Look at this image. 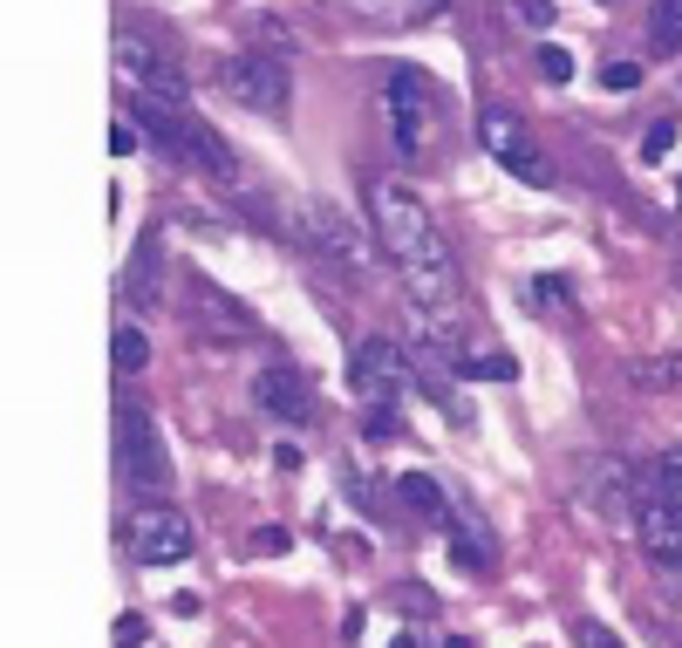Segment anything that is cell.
I'll return each mask as SVG.
<instances>
[{"instance_id": "484cf974", "label": "cell", "mask_w": 682, "mask_h": 648, "mask_svg": "<svg viewBox=\"0 0 682 648\" xmlns=\"http://www.w3.org/2000/svg\"><path fill=\"white\" fill-rule=\"evenodd\" d=\"M682 382V362H642L635 369V389H676Z\"/></svg>"}, {"instance_id": "8fae6325", "label": "cell", "mask_w": 682, "mask_h": 648, "mask_svg": "<svg viewBox=\"0 0 682 648\" xmlns=\"http://www.w3.org/2000/svg\"><path fill=\"white\" fill-rule=\"evenodd\" d=\"M253 403H260L273 423H314V382L294 369V362H273L253 376Z\"/></svg>"}, {"instance_id": "9c48e42d", "label": "cell", "mask_w": 682, "mask_h": 648, "mask_svg": "<svg viewBox=\"0 0 682 648\" xmlns=\"http://www.w3.org/2000/svg\"><path fill=\"white\" fill-rule=\"evenodd\" d=\"M444 533H451V560L464 573H492L498 567V533H492V519L478 512V498L464 492V485H451V519H444Z\"/></svg>"}, {"instance_id": "7c38bea8", "label": "cell", "mask_w": 682, "mask_h": 648, "mask_svg": "<svg viewBox=\"0 0 682 648\" xmlns=\"http://www.w3.org/2000/svg\"><path fill=\"white\" fill-rule=\"evenodd\" d=\"M116 69H130V82L144 89V96H164V103H185V69L178 62H164L151 41H137V35H116Z\"/></svg>"}, {"instance_id": "ac0fdd59", "label": "cell", "mask_w": 682, "mask_h": 648, "mask_svg": "<svg viewBox=\"0 0 682 648\" xmlns=\"http://www.w3.org/2000/svg\"><path fill=\"white\" fill-rule=\"evenodd\" d=\"M110 355H116V376H137V369L151 362V342H144V328H130V321H123V328L110 335Z\"/></svg>"}, {"instance_id": "7402d4cb", "label": "cell", "mask_w": 682, "mask_h": 648, "mask_svg": "<svg viewBox=\"0 0 682 648\" xmlns=\"http://www.w3.org/2000/svg\"><path fill=\"white\" fill-rule=\"evenodd\" d=\"M669 151H676V116H662V123H648V137H642V164H662Z\"/></svg>"}, {"instance_id": "ffe728a7", "label": "cell", "mask_w": 682, "mask_h": 648, "mask_svg": "<svg viewBox=\"0 0 682 648\" xmlns=\"http://www.w3.org/2000/svg\"><path fill=\"white\" fill-rule=\"evenodd\" d=\"M457 376H471V382H512L519 376V362H512V355H464V362H457Z\"/></svg>"}, {"instance_id": "4fadbf2b", "label": "cell", "mask_w": 682, "mask_h": 648, "mask_svg": "<svg viewBox=\"0 0 682 648\" xmlns=\"http://www.w3.org/2000/svg\"><path fill=\"white\" fill-rule=\"evenodd\" d=\"M478 144H485V157H498L505 171H512L519 157H532L526 123H519V110H505V103H492V110H478Z\"/></svg>"}, {"instance_id": "f35d334b", "label": "cell", "mask_w": 682, "mask_h": 648, "mask_svg": "<svg viewBox=\"0 0 682 648\" xmlns=\"http://www.w3.org/2000/svg\"><path fill=\"white\" fill-rule=\"evenodd\" d=\"M676 212H682V178H676Z\"/></svg>"}, {"instance_id": "603a6c76", "label": "cell", "mask_w": 682, "mask_h": 648, "mask_svg": "<svg viewBox=\"0 0 682 648\" xmlns=\"http://www.w3.org/2000/svg\"><path fill=\"white\" fill-rule=\"evenodd\" d=\"M601 89H607V96H628V89H642V62H601Z\"/></svg>"}, {"instance_id": "f1b7e54d", "label": "cell", "mask_w": 682, "mask_h": 648, "mask_svg": "<svg viewBox=\"0 0 682 648\" xmlns=\"http://www.w3.org/2000/svg\"><path fill=\"white\" fill-rule=\"evenodd\" d=\"M137 144H144V130L116 116V123H110V157H130V151H137Z\"/></svg>"}, {"instance_id": "44dd1931", "label": "cell", "mask_w": 682, "mask_h": 648, "mask_svg": "<svg viewBox=\"0 0 682 648\" xmlns=\"http://www.w3.org/2000/svg\"><path fill=\"white\" fill-rule=\"evenodd\" d=\"M526 294H532V307H560V314L573 307V287L560 280V273H539V280H532Z\"/></svg>"}, {"instance_id": "5b68a950", "label": "cell", "mask_w": 682, "mask_h": 648, "mask_svg": "<svg viewBox=\"0 0 682 648\" xmlns=\"http://www.w3.org/2000/svg\"><path fill=\"white\" fill-rule=\"evenodd\" d=\"M116 464H123V485L144 498L171 485V458H164V437L144 403H116Z\"/></svg>"}, {"instance_id": "277c9868", "label": "cell", "mask_w": 682, "mask_h": 648, "mask_svg": "<svg viewBox=\"0 0 682 648\" xmlns=\"http://www.w3.org/2000/svg\"><path fill=\"white\" fill-rule=\"evenodd\" d=\"M219 82H226L232 103L253 110V116H280L294 103V76H287V55L280 48H239V55H226Z\"/></svg>"}, {"instance_id": "d6a6232c", "label": "cell", "mask_w": 682, "mask_h": 648, "mask_svg": "<svg viewBox=\"0 0 682 648\" xmlns=\"http://www.w3.org/2000/svg\"><path fill=\"white\" fill-rule=\"evenodd\" d=\"M335 7H348V14H362V21H382L396 0H335Z\"/></svg>"}, {"instance_id": "9a60e30c", "label": "cell", "mask_w": 682, "mask_h": 648, "mask_svg": "<svg viewBox=\"0 0 682 648\" xmlns=\"http://www.w3.org/2000/svg\"><path fill=\"white\" fill-rule=\"evenodd\" d=\"M185 294L198 301V314L212 321V335H246V328H253V314H246L239 301H226V294H219L205 273H185Z\"/></svg>"}, {"instance_id": "30bf717a", "label": "cell", "mask_w": 682, "mask_h": 648, "mask_svg": "<svg viewBox=\"0 0 682 648\" xmlns=\"http://www.w3.org/2000/svg\"><path fill=\"white\" fill-rule=\"evenodd\" d=\"M635 533H642V553L655 560V567H682V505L676 498H662V492H648L635 498Z\"/></svg>"}, {"instance_id": "e0dca14e", "label": "cell", "mask_w": 682, "mask_h": 648, "mask_svg": "<svg viewBox=\"0 0 682 648\" xmlns=\"http://www.w3.org/2000/svg\"><path fill=\"white\" fill-rule=\"evenodd\" d=\"M642 485H648V492H662V498H676V505H682V444H669L662 458H648V464H642Z\"/></svg>"}, {"instance_id": "e575fe53", "label": "cell", "mask_w": 682, "mask_h": 648, "mask_svg": "<svg viewBox=\"0 0 682 648\" xmlns=\"http://www.w3.org/2000/svg\"><path fill=\"white\" fill-rule=\"evenodd\" d=\"M198 608H205V594H171V614H185V621H191Z\"/></svg>"}, {"instance_id": "8992f818", "label": "cell", "mask_w": 682, "mask_h": 648, "mask_svg": "<svg viewBox=\"0 0 682 648\" xmlns=\"http://www.w3.org/2000/svg\"><path fill=\"white\" fill-rule=\"evenodd\" d=\"M123 546H130L137 567H178V560L198 553V546H191V519L178 512V505H164V498L130 505V519H123Z\"/></svg>"}, {"instance_id": "d4e9b609", "label": "cell", "mask_w": 682, "mask_h": 648, "mask_svg": "<svg viewBox=\"0 0 682 648\" xmlns=\"http://www.w3.org/2000/svg\"><path fill=\"white\" fill-rule=\"evenodd\" d=\"M110 642H116V648H144V642H151V621H144V614H116Z\"/></svg>"}, {"instance_id": "d6986e66", "label": "cell", "mask_w": 682, "mask_h": 648, "mask_svg": "<svg viewBox=\"0 0 682 648\" xmlns=\"http://www.w3.org/2000/svg\"><path fill=\"white\" fill-rule=\"evenodd\" d=\"M648 41L655 48H682V0H655L648 7Z\"/></svg>"}, {"instance_id": "4316f807", "label": "cell", "mask_w": 682, "mask_h": 648, "mask_svg": "<svg viewBox=\"0 0 682 648\" xmlns=\"http://www.w3.org/2000/svg\"><path fill=\"white\" fill-rule=\"evenodd\" d=\"M539 76H546V82H573V55L560 48V41H546V48H539Z\"/></svg>"}, {"instance_id": "6da1fadb", "label": "cell", "mask_w": 682, "mask_h": 648, "mask_svg": "<svg viewBox=\"0 0 682 648\" xmlns=\"http://www.w3.org/2000/svg\"><path fill=\"white\" fill-rule=\"evenodd\" d=\"M369 226H376L382 253L396 260L403 280H417V273H457L451 246H444V232H437V219H430V205H423L410 185L369 178Z\"/></svg>"}, {"instance_id": "f546056e", "label": "cell", "mask_w": 682, "mask_h": 648, "mask_svg": "<svg viewBox=\"0 0 682 648\" xmlns=\"http://www.w3.org/2000/svg\"><path fill=\"white\" fill-rule=\"evenodd\" d=\"M389 601H396L403 614H430V608H437V601H430V587H417V580H410V587H396Z\"/></svg>"}, {"instance_id": "7a4b0ae2", "label": "cell", "mask_w": 682, "mask_h": 648, "mask_svg": "<svg viewBox=\"0 0 682 648\" xmlns=\"http://www.w3.org/2000/svg\"><path fill=\"white\" fill-rule=\"evenodd\" d=\"M130 123L151 137L164 157H178V164H198V171H212V178H239V157L185 110V103H164V96H130Z\"/></svg>"}, {"instance_id": "8d00e7d4", "label": "cell", "mask_w": 682, "mask_h": 648, "mask_svg": "<svg viewBox=\"0 0 682 648\" xmlns=\"http://www.w3.org/2000/svg\"><path fill=\"white\" fill-rule=\"evenodd\" d=\"M437 7H444V0H417V14H437Z\"/></svg>"}, {"instance_id": "836d02e7", "label": "cell", "mask_w": 682, "mask_h": 648, "mask_svg": "<svg viewBox=\"0 0 682 648\" xmlns=\"http://www.w3.org/2000/svg\"><path fill=\"white\" fill-rule=\"evenodd\" d=\"M273 464L280 471H301V444H273Z\"/></svg>"}, {"instance_id": "ba28073f", "label": "cell", "mask_w": 682, "mask_h": 648, "mask_svg": "<svg viewBox=\"0 0 682 648\" xmlns=\"http://www.w3.org/2000/svg\"><path fill=\"white\" fill-rule=\"evenodd\" d=\"M294 232H301L321 260H341V267H362V253H369V246H362V219H348L328 198H307L301 212H294Z\"/></svg>"}, {"instance_id": "3957f363", "label": "cell", "mask_w": 682, "mask_h": 648, "mask_svg": "<svg viewBox=\"0 0 682 648\" xmlns=\"http://www.w3.org/2000/svg\"><path fill=\"white\" fill-rule=\"evenodd\" d=\"M348 382H355V396L369 410H403L417 396V362H410V348H396L389 335H369L348 355Z\"/></svg>"}, {"instance_id": "4dcf8cb0", "label": "cell", "mask_w": 682, "mask_h": 648, "mask_svg": "<svg viewBox=\"0 0 682 648\" xmlns=\"http://www.w3.org/2000/svg\"><path fill=\"white\" fill-rule=\"evenodd\" d=\"M512 14H519L526 28H553V0H512Z\"/></svg>"}, {"instance_id": "52a82bcc", "label": "cell", "mask_w": 682, "mask_h": 648, "mask_svg": "<svg viewBox=\"0 0 682 648\" xmlns=\"http://www.w3.org/2000/svg\"><path fill=\"white\" fill-rule=\"evenodd\" d=\"M382 103H389V130H396V151L403 157H423L430 151V116H437V89L423 82V69H396L389 89H382Z\"/></svg>"}, {"instance_id": "83f0119b", "label": "cell", "mask_w": 682, "mask_h": 648, "mask_svg": "<svg viewBox=\"0 0 682 648\" xmlns=\"http://www.w3.org/2000/svg\"><path fill=\"white\" fill-rule=\"evenodd\" d=\"M573 642H580V648H628L607 621H573Z\"/></svg>"}, {"instance_id": "2e32d148", "label": "cell", "mask_w": 682, "mask_h": 648, "mask_svg": "<svg viewBox=\"0 0 682 648\" xmlns=\"http://www.w3.org/2000/svg\"><path fill=\"white\" fill-rule=\"evenodd\" d=\"M123 287H130V301H137V307L164 301V287H157V239L137 246V260H130V273H123Z\"/></svg>"}, {"instance_id": "74e56055", "label": "cell", "mask_w": 682, "mask_h": 648, "mask_svg": "<svg viewBox=\"0 0 682 648\" xmlns=\"http://www.w3.org/2000/svg\"><path fill=\"white\" fill-rule=\"evenodd\" d=\"M389 648H417V642H410V635H389Z\"/></svg>"}, {"instance_id": "1f68e13d", "label": "cell", "mask_w": 682, "mask_h": 648, "mask_svg": "<svg viewBox=\"0 0 682 648\" xmlns=\"http://www.w3.org/2000/svg\"><path fill=\"white\" fill-rule=\"evenodd\" d=\"M253 553H260V560L287 553V533H280V526H260V533H253Z\"/></svg>"}, {"instance_id": "cb8c5ba5", "label": "cell", "mask_w": 682, "mask_h": 648, "mask_svg": "<svg viewBox=\"0 0 682 648\" xmlns=\"http://www.w3.org/2000/svg\"><path fill=\"white\" fill-rule=\"evenodd\" d=\"M362 437H369V444H396V437H403V410H369V417H362Z\"/></svg>"}, {"instance_id": "5bb4252c", "label": "cell", "mask_w": 682, "mask_h": 648, "mask_svg": "<svg viewBox=\"0 0 682 648\" xmlns=\"http://www.w3.org/2000/svg\"><path fill=\"white\" fill-rule=\"evenodd\" d=\"M389 492H396L403 512H417V519H430V526H444V519H451V485H437L430 471H403Z\"/></svg>"}, {"instance_id": "d590c367", "label": "cell", "mask_w": 682, "mask_h": 648, "mask_svg": "<svg viewBox=\"0 0 682 648\" xmlns=\"http://www.w3.org/2000/svg\"><path fill=\"white\" fill-rule=\"evenodd\" d=\"M444 648H478V642H471V635H451V642H444Z\"/></svg>"}]
</instances>
